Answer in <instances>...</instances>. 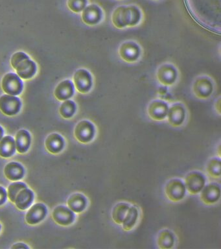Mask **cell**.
Here are the masks:
<instances>
[{
	"instance_id": "obj_24",
	"label": "cell",
	"mask_w": 221,
	"mask_h": 249,
	"mask_svg": "<svg viewBox=\"0 0 221 249\" xmlns=\"http://www.w3.org/2000/svg\"><path fill=\"white\" fill-rule=\"evenodd\" d=\"M86 198L83 195L80 194H73L68 200V205L69 209L76 213L83 212L86 208Z\"/></svg>"
},
{
	"instance_id": "obj_18",
	"label": "cell",
	"mask_w": 221,
	"mask_h": 249,
	"mask_svg": "<svg viewBox=\"0 0 221 249\" xmlns=\"http://www.w3.org/2000/svg\"><path fill=\"white\" fill-rule=\"evenodd\" d=\"M34 200V192L28 188L22 189L17 194L15 203L17 208L21 210H26L32 205Z\"/></svg>"
},
{
	"instance_id": "obj_29",
	"label": "cell",
	"mask_w": 221,
	"mask_h": 249,
	"mask_svg": "<svg viewBox=\"0 0 221 249\" xmlns=\"http://www.w3.org/2000/svg\"><path fill=\"white\" fill-rule=\"evenodd\" d=\"M76 111V105L73 101L66 100L60 107V113L63 118L68 119L74 115Z\"/></svg>"
},
{
	"instance_id": "obj_25",
	"label": "cell",
	"mask_w": 221,
	"mask_h": 249,
	"mask_svg": "<svg viewBox=\"0 0 221 249\" xmlns=\"http://www.w3.org/2000/svg\"><path fill=\"white\" fill-rule=\"evenodd\" d=\"M138 219V210L135 206H130L122 223L124 231H130L135 227Z\"/></svg>"
},
{
	"instance_id": "obj_11",
	"label": "cell",
	"mask_w": 221,
	"mask_h": 249,
	"mask_svg": "<svg viewBox=\"0 0 221 249\" xmlns=\"http://www.w3.org/2000/svg\"><path fill=\"white\" fill-rule=\"evenodd\" d=\"M221 196V189L219 185L211 183L204 186L201 191V201L207 205L215 204L219 199Z\"/></svg>"
},
{
	"instance_id": "obj_30",
	"label": "cell",
	"mask_w": 221,
	"mask_h": 249,
	"mask_svg": "<svg viewBox=\"0 0 221 249\" xmlns=\"http://www.w3.org/2000/svg\"><path fill=\"white\" fill-rule=\"evenodd\" d=\"M27 188L26 184L24 182H14L13 184L9 185L8 187V190H7V196L9 198V200L11 202H15V198L17 194H18L20 191L22 190V189Z\"/></svg>"
},
{
	"instance_id": "obj_15",
	"label": "cell",
	"mask_w": 221,
	"mask_h": 249,
	"mask_svg": "<svg viewBox=\"0 0 221 249\" xmlns=\"http://www.w3.org/2000/svg\"><path fill=\"white\" fill-rule=\"evenodd\" d=\"M47 214V208L42 203L34 204L28 210L26 214L27 223L30 225H36L45 218Z\"/></svg>"
},
{
	"instance_id": "obj_5",
	"label": "cell",
	"mask_w": 221,
	"mask_h": 249,
	"mask_svg": "<svg viewBox=\"0 0 221 249\" xmlns=\"http://www.w3.org/2000/svg\"><path fill=\"white\" fill-rule=\"evenodd\" d=\"M75 136L81 143H86L92 141L95 134V127L92 123L83 120L77 124L75 128Z\"/></svg>"
},
{
	"instance_id": "obj_20",
	"label": "cell",
	"mask_w": 221,
	"mask_h": 249,
	"mask_svg": "<svg viewBox=\"0 0 221 249\" xmlns=\"http://www.w3.org/2000/svg\"><path fill=\"white\" fill-rule=\"evenodd\" d=\"M5 175L10 180L17 181L20 180L24 175V169L19 163H9L4 169Z\"/></svg>"
},
{
	"instance_id": "obj_12",
	"label": "cell",
	"mask_w": 221,
	"mask_h": 249,
	"mask_svg": "<svg viewBox=\"0 0 221 249\" xmlns=\"http://www.w3.org/2000/svg\"><path fill=\"white\" fill-rule=\"evenodd\" d=\"M168 105L164 101L155 100L149 105L147 114L154 121H162L166 118Z\"/></svg>"
},
{
	"instance_id": "obj_7",
	"label": "cell",
	"mask_w": 221,
	"mask_h": 249,
	"mask_svg": "<svg viewBox=\"0 0 221 249\" xmlns=\"http://www.w3.org/2000/svg\"><path fill=\"white\" fill-rule=\"evenodd\" d=\"M22 103L15 95H3L0 97V110L3 114L14 116L20 110Z\"/></svg>"
},
{
	"instance_id": "obj_27",
	"label": "cell",
	"mask_w": 221,
	"mask_h": 249,
	"mask_svg": "<svg viewBox=\"0 0 221 249\" xmlns=\"http://www.w3.org/2000/svg\"><path fill=\"white\" fill-rule=\"evenodd\" d=\"M130 206L129 204L125 202H119L114 206L112 210V217L116 224L122 225Z\"/></svg>"
},
{
	"instance_id": "obj_10",
	"label": "cell",
	"mask_w": 221,
	"mask_h": 249,
	"mask_svg": "<svg viewBox=\"0 0 221 249\" xmlns=\"http://www.w3.org/2000/svg\"><path fill=\"white\" fill-rule=\"evenodd\" d=\"M176 78L175 68L170 64H163L156 71V79L164 87L173 85Z\"/></svg>"
},
{
	"instance_id": "obj_22",
	"label": "cell",
	"mask_w": 221,
	"mask_h": 249,
	"mask_svg": "<svg viewBox=\"0 0 221 249\" xmlns=\"http://www.w3.org/2000/svg\"><path fill=\"white\" fill-rule=\"evenodd\" d=\"M31 144L30 134L26 130H20L17 132L15 145L17 151L20 153H24L28 151Z\"/></svg>"
},
{
	"instance_id": "obj_17",
	"label": "cell",
	"mask_w": 221,
	"mask_h": 249,
	"mask_svg": "<svg viewBox=\"0 0 221 249\" xmlns=\"http://www.w3.org/2000/svg\"><path fill=\"white\" fill-rule=\"evenodd\" d=\"M15 70H17L19 77L22 79H29L35 75L36 65L35 62L29 58L21 62Z\"/></svg>"
},
{
	"instance_id": "obj_36",
	"label": "cell",
	"mask_w": 221,
	"mask_h": 249,
	"mask_svg": "<svg viewBox=\"0 0 221 249\" xmlns=\"http://www.w3.org/2000/svg\"><path fill=\"white\" fill-rule=\"evenodd\" d=\"M0 231H1V225H0Z\"/></svg>"
},
{
	"instance_id": "obj_2",
	"label": "cell",
	"mask_w": 221,
	"mask_h": 249,
	"mask_svg": "<svg viewBox=\"0 0 221 249\" xmlns=\"http://www.w3.org/2000/svg\"><path fill=\"white\" fill-rule=\"evenodd\" d=\"M186 189L184 183L177 178L171 179L165 186V194L170 201H180L186 196Z\"/></svg>"
},
{
	"instance_id": "obj_14",
	"label": "cell",
	"mask_w": 221,
	"mask_h": 249,
	"mask_svg": "<svg viewBox=\"0 0 221 249\" xmlns=\"http://www.w3.org/2000/svg\"><path fill=\"white\" fill-rule=\"evenodd\" d=\"M167 118L169 124L172 126H179L185 119V110L180 104H174L168 108Z\"/></svg>"
},
{
	"instance_id": "obj_8",
	"label": "cell",
	"mask_w": 221,
	"mask_h": 249,
	"mask_svg": "<svg viewBox=\"0 0 221 249\" xmlns=\"http://www.w3.org/2000/svg\"><path fill=\"white\" fill-rule=\"evenodd\" d=\"M73 85L81 93H86L92 85V75L86 70L80 69L75 71L73 76Z\"/></svg>"
},
{
	"instance_id": "obj_16",
	"label": "cell",
	"mask_w": 221,
	"mask_h": 249,
	"mask_svg": "<svg viewBox=\"0 0 221 249\" xmlns=\"http://www.w3.org/2000/svg\"><path fill=\"white\" fill-rule=\"evenodd\" d=\"M102 17V11L98 5H90L82 11V19L83 22L88 25H94L100 21Z\"/></svg>"
},
{
	"instance_id": "obj_6",
	"label": "cell",
	"mask_w": 221,
	"mask_h": 249,
	"mask_svg": "<svg viewBox=\"0 0 221 249\" xmlns=\"http://www.w3.org/2000/svg\"><path fill=\"white\" fill-rule=\"evenodd\" d=\"M118 54L123 61L127 63H133L138 59L139 46L135 42H124L118 49Z\"/></svg>"
},
{
	"instance_id": "obj_13",
	"label": "cell",
	"mask_w": 221,
	"mask_h": 249,
	"mask_svg": "<svg viewBox=\"0 0 221 249\" xmlns=\"http://www.w3.org/2000/svg\"><path fill=\"white\" fill-rule=\"evenodd\" d=\"M53 219L59 225L67 226L74 221L75 215L69 208L59 206L55 208L53 212Z\"/></svg>"
},
{
	"instance_id": "obj_3",
	"label": "cell",
	"mask_w": 221,
	"mask_h": 249,
	"mask_svg": "<svg viewBox=\"0 0 221 249\" xmlns=\"http://www.w3.org/2000/svg\"><path fill=\"white\" fill-rule=\"evenodd\" d=\"M205 183V177L202 173L197 171H192L186 175L184 185L189 194L196 195L203 190Z\"/></svg>"
},
{
	"instance_id": "obj_1",
	"label": "cell",
	"mask_w": 221,
	"mask_h": 249,
	"mask_svg": "<svg viewBox=\"0 0 221 249\" xmlns=\"http://www.w3.org/2000/svg\"><path fill=\"white\" fill-rule=\"evenodd\" d=\"M140 18V11L133 5L120 6L116 8L111 18L112 25L118 29L135 26Z\"/></svg>"
},
{
	"instance_id": "obj_31",
	"label": "cell",
	"mask_w": 221,
	"mask_h": 249,
	"mask_svg": "<svg viewBox=\"0 0 221 249\" xmlns=\"http://www.w3.org/2000/svg\"><path fill=\"white\" fill-rule=\"evenodd\" d=\"M86 0H68V6L71 11L80 13L86 7Z\"/></svg>"
},
{
	"instance_id": "obj_32",
	"label": "cell",
	"mask_w": 221,
	"mask_h": 249,
	"mask_svg": "<svg viewBox=\"0 0 221 249\" xmlns=\"http://www.w3.org/2000/svg\"><path fill=\"white\" fill-rule=\"evenodd\" d=\"M28 55H27L24 52H17L15 53L11 57V65L16 69L17 66L21 62L27 58H29Z\"/></svg>"
},
{
	"instance_id": "obj_33",
	"label": "cell",
	"mask_w": 221,
	"mask_h": 249,
	"mask_svg": "<svg viewBox=\"0 0 221 249\" xmlns=\"http://www.w3.org/2000/svg\"><path fill=\"white\" fill-rule=\"evenodd\" d=\"M7 193L2 186H0V206L2 205L6 202Z\"/></svg>"
},
{
	"instance_id": "obj_26",
	"label": "cell",
	"mask_w": 221,
	"mask_h": 249,
	"mask_svg": "<svg viewBox=\"0 0 221 249\" xmlns=\"http://www.w3.org/2000/svg\"><path fill=\"white\" fill-rule=\"evenodd\" d=\"M174 243V237L171 231L164 230L159 233L157 237V245L160 249H168L172 248Z\"/></svg>"
},
{
	"instance_id": "obj_19",
	"label": "cell",
	"mask_w": 221,
	"mask_h": 249,
	"mask_svg": "<svg viewBox=\"0 0 221 249\" xmlns=\"http://www.w3.org/2000/svg\"><path fill=\"white\" fill-rule=\"evenodd\" d=\"M74 93V85L69 80L62 81L56 88L55 97L59 100L66 101L73 96Z\"/></svg>"
},
{
	"instance_id": "obj_4",
	"label": "cell",
	"mask_w": 221,
	"mask_h": 249,
	"mask_svg": "<svg viewBox=\"0 0 221 249\" xmlns=\"http://www.w3.org/2000/svg\"><path fill=\"white\" fill-rule=\"evenodd\" d=\"M1 86L3 91L9 95L20 94L23 89V83L20 77L17 74L9 73L3 78Z\"/></svg>"
},
{
	"instance_id": "obj_35",
	"label": "cell",
	"mask_w": 221,
	"mask_h": 249,
	"mask_svg": "<svg viewBox=\"0 0 221 249\" xmlns=\"http://www.w3.org/2000/svg\"><path fill=\"white\" fill-rule=\"evenodd\" d=\"M3 130L2 127H1V126H0V140H1V138H3Z\"/></svg>"
},
{
	"instance_id": "obj_23",
	"label": "cell",
	"mask_w": 221,
	"mask_h": 249,
	"mask_svg": "<svg viewBox=\"0 0 221 249\" xmlns=\"http://www.w3.org/2000/svg\"><path fill=\"white\" fill-rule=\"evenodd\" d=\"M16 145L15 140L11 136H7L0 140V156L9 158L14 155Z\"/></svg>"
},
{
	"instance_id": "obj_28",
	"label": "cell",
	"mask_w": 221,
	"mask_h": 249,
	"mask_svg": "<svg viewBox=\"0 0 221 249\" xmlns=\"http://www.w3.org/2000/svg\"><path fill=\"white\" fill-rule=\"evenodd\" d=\"M206 171L209 176L213 178H219L221 176V160L214 158L207 163Z\"/></svg>"
},
{
	"instance_id": "obj_21",
	"label": "cell",
	"mask_w": 221,
	"mask_h": 249,
	"mask_svg": "<svg viewBox=\"0 0 221 249\" xmlns=\"http://www.w3.org/2000/svg\"><path fill=\"white\" fill-rule=\"evenodd\" d=\"M65 142L63 137L59 134H50L46 140V147L50 153L57 154L63 150Z\"/></svg>"
},
{
	"instance_id": "obj_9",
	"label": "cell",
	"mask_w": 221,
	"mask_h": 249,
	"mask_svg": "<svg viewBox=\"0 0 221 249\" xmlns=\"http://www.w3.org/2000/svg\"><path fill=\"white\" fill-rule=\"evenodd\" d=\"M192 90L195 97L201 99H206L211 95L213 85L207 77L197 78L194 82Z\"/></svg>"
},
{
	"instance_id": "obj_34",
	"label": "cell",
	"mask_w": 221,
	"mask_h": 249,
	"mask_svg": "<svg viewBox=\"0 0 221 249\" xmlns=\"http://www.w3.org/2000/svg\"><path fill=\"white\" fill-rule=\"evenodd\" d=\"M29 247L27 245H25L24 243H17L15 245H13L12 249H28Z\"/></svg>"
}]
</instances>
